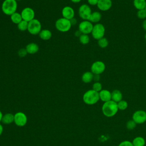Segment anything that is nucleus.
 <instances>
[{
  "mask_svg": "<svg viewBox=\"0 0 146 146\" xmlns=\"http://www.w3.org/2000/svg\"><path fill=\"white\" fill-rule=\"evenodd\" d=\"M112 5V2L111 0H99L96 6L100 10L106 11L111 8Z\"/></svg>",
  "mask_w": 146,
  "mask_h": 146,
  "instance_id": "nucleus-14",
  "label": "nucleus"
},
{
  "mask_svg": "<svg viewBox=\"0 0 146 146\" xmlns=\"http://www.w3.org/2000/svg\"><path fill=\"white\" fill-rule=\"evenodd\" d=\"M142 27L143 29L146 31V19H144L142 22Z\"/></svg>",
  "mask_w": 146,
  "mask_h": 146,
  "instance_id": "nucleus-37",
  "label": "nucleus"
},
{
  "mask_svg": "<svg viewBox=\"0 0 146 146\" xmlns=\"http://www.w3.org/2000/svg\"><path fill=\"white\" fill-rule=\"evenodd\" d=\"M71 2H72L73 3H79L82 0H70Z\"/></svg>",
  "mask_w": 146,
  "mask_h": 146,
  "instance_id": "nucleus-40",
  "label": "nucleus"
},
{
  "mask_svg": "<svg viewBox=\"0 0 146 146\" xmlns=\"http://www.w3.org/2000/svg\"><path fill=\"white\" fill-rule=\"evenodd\" d=\"M117 107L119 110L120 111H124L125 110L128 106V103L126 100H121L120 102H119L118 103H117Z\"/></svg>",
  "mask_w": 146,
  "mask_h": 146,
  "instance_id": "nucleus-28",
  "label": "nucleus"
},
{
  "mask_svg": "<svg viewBox=\"0 0 146 146\" xmlns=\"http://www.w3.org/2000/svg\"><path fill=\"white\" fill-rule=\"evenodd\" d=\"M137 17L140 19H146V10L145 9L139 10L137 11Z\"/></svg>",
  "mask_w": 146,
  "mask_h": 146,
  "instance_id": "nucleus-31",
  "label": "nucleus"
},
{
  "mask_svg": "<svg viewBox=\"0 0 146 146\" xmlns=\"http://www.w3.org/2000/svg\"><path fill=\"white\" fill-rule=\"evenodd\" d=\"M119 109L117 103L112 100L104 102L102 107V111L103 114L107 117L114 116L117 113Z\"/></svg>",
  "mask_w": 146,
  "mask_h": 146,
  "instance_id": "nucleus-1",
  "label": "nucleus"
},
{
  "mask_svg": "<svg viewBox=\"0 0 146 146\" xmlns=\"http://www.w3.org/2000/svg\"><path fill=\"white\" fill-rule=\"evenodd\" d=\"M98 44L102 48H106L108 45V40L106 38L103 37L98 40Z\"/></svg>",
  "mask_w": 146,
  "mask_h": 146,
  "instance_id": "nucleus-27",
  "label": "nucleus"
},
{
  "mask_svg": "<svg viewBox=\"0 0 146 146\" xmlns=\"http://www.w3.org/2000/svg\"><path fill=\"white\" fill-rule=\"evenodd\" d=\"M55 26L59 31L66 33L70 30L72 25L70 20L62 17L56 21Z\"/></svg>",
  "mask_w": 146,
  "mask_h": 146,
  "instance_id": "nucleus-4",
  "label": "nucleus"
},
{
  "mask_svg": "<svg viewBox=\"0 0 146 146\" xmlns=\"http://www.w3.org/2000/svg\"><path fill=\"white\" fill-rule=\"evenodd\" d=\"M111 100L116 103H118L123 100V94L119 90H114L111 92Z\"/></svg>",
  "mask_w": 146,
  "mask_h": 146,
  "instance_id": "nucleus-17",
  "label": "nucleus"
},
{
  "mask_svg": "<svg viewBox=\"0 0 146 146\" xmlns=\"http://www.w3.org/2000/svg\"><path fill=\"white\" fill-rule=\"evenodd\" d=\"M40 38L43 40H48L52 36V33L50 30L43 29L39 34Z\"/></svg>",
  "mask_w": 146,
  "mask_h": 146,
  "instance_id": "nucleus-20",
  "label": "nucleus"
},
{
  "mask_svg": "<svg viewBox=\"0 0 146 146\" xmlns=\"http://www.w3.org/2000/svg\"><path fill=\"white\" fill-rule=\"evenodd\" d=\"M70 22H71V25L72 26V25H75L76 23V22H77V21H76V19H75V18H72V19H70Z\"/></svg>",
  "mask_w": 146,
  "mask_h": 146,
  "instance_id": "nucleus-36",
  "label": "nucleus"
},
{
  "mask_svg": "<svg viewBox=\"0 0 146 146\" xmlns=\"http://www.w3.org/2000/svg\"><path fill=\"white\" fill-rule=\"evenodd\" d=\"M27 122V117L26 114L22 112H18L14 114V123L18 127L25 126Z\"/></svg>",
  "mask_w": 146,
  "mask_h": 146,
  "instance_id": "nucleus-11",
  "label": "nucleus"
},
{
  "mask_svg": "<svg viewBox=\"0 0 146 146\" xmlns=\"http://www.w3.org/2000/svg\"><path fill=\"white\" fill-rule=\"evenodd\" d=\"M21 14L22 19L28 22L35 18V11L32 8L30 7H25L22 10Z\"/></svg>",
  "mask_w": 146,
  "mask_h": 146,
  "instance_id": "nucleus-12",
  "label": "nucleus"
},
{
  "mask_svg": "<svg viewBox=\"0 0 146 146\" xmlns=\"http://www.w3.org/2000/svg\"><path fill=\"white\" fill-rule=\"evenodd\" d=\"M133 3L137 10L145 9L146 7V0H133Z\"/></svg>",
  "mask_w": 146,
  "mask_h": 146,
  "instance_id": "nucleus-22",
  "label": "nucleus"
},
{
  "mask_svg": "<svg viewBox=\"0 0 146 146\" xmlns=\"http://www.w3.org/2000/svg\"><path fill=\"white\" fill-rule=\"evenodd\" d=\"M99 0H87V2L90 5L95 6L97 5Z\"/></svg>",
  "mask_w": 146,
  "mask_h": 146,
  "instance_id": "nucleus-34",
  "label": "nucleus"
},
{
  "mask_svg": "<svg viewBox=\"0 0 146 146\" xmlns=\"http://www.w3.org/2000/svg\"><path fill=\"white\" fill-rule=\"evenodd\" d=\"M62 15L63 18L70 20L74 18L75 11L72 7L69 6H66L62 9Z\"/></svg>",
  "mask_w": 146,
  "mask_h": 146,
  "instance_id": "nucleus-13",
  "label": "nucleus"
},
{
  "mask_svg": "<svg viewBox=\"0 0 146 146\" xmlns=\"http://www.w3.org/2000/svg\"><path fill=\"white\" fill-rule=\"evenodd\" d=\"M14 115L11 113H7L3 115L1 122L4 124H10L14 122Z\"/></svg>",
  "mask_w": 146,
  "mask_h": 146,
  "instance_id": "nucleus-18",
  "label": "nucleus"
},
{
  "mask_svg": "<svg viewBox=\"0 0 146 146\" xmlns=\"http://www.w3.org/2000/svg\"><path fill=\"white\" fill-rule=\"evenodd\" d=\"M75 35H76V36H78V37H79V36L81 35L82 33H80V31L79 30H78V31H76L75 32Z\"/></svg>",
  "mask_w": 146,
  "mask_h": 146,
  "instance_id": "nucleus-38",
  "label": "nucleus"
},
{
  "mask_svg": "<svg viewBox=\"0 0 146 146\" xmlns=\"http://www.w3.org/2000/svg\"><path fill=\"white\" fill-rule=\"evenodd\" d=\"M100 75H94V79L95 82H99L100 79Z\"/></svg>",
  "mask_w": 146,
  "mask_h": 146,
  "instance_id": "nucleus-35",
  "label": "nucleus"
},
{
  "mask_svg": "<svg viewBox=\"0 0 146 146\" xmlns=\"http://www.w3.org/2000/svg\"><path fill=\"white\" fill-rule=\"evenodd\" d=\"M2 116H3L2 113V112L0 111V123L1 122V120H2Z\"/></svg>",
  "mask_w": 146,
  "mask_h": 146,
  "instance_id": "nucleus-41",
  "label": "nucleus"
},
{
  "mask_svg": "<svg viewBox=\"0 0 146 146\" xmlns=\"http://www.w3.org/2000/svg\"><path fill=\"white\" fill-rule=\"evenodd\" d=\"M132 119L137 124H141L146 121V111L143 110H139L133 112Z\"/></svg>",
  "mask_w": 146,
  "mask_h": 146,
  "instance_id": "nucleus-8",
  "label": "nucleus"
},
{
  "mask_svg": "<svg viewBox=\"0 0 146 146\" xmlns=\"http://www.w3.org/2000/svg\"><path fill=\"white\" fill-rule=\"evenodd\" d=\"M79 39L80 42L84 45L87 44L88 43H89L90 42V37L88 36V35L87 34H82L79 37Z\"/></svg>",
  "mask_w": 146,
  "mask_h": 146,
  "instance_id": "nucleus-26",
  "label": "nucleus"
},
{
  "mask_svg": "<svg viewBox=\"0 0 146 146\" xmlns=\"http://www.w3.org/2000/svg\"><path fill=\"white\" fill-rule=\"evenodd\" d=\"M28 24L29 22L27 21H25L24 20H22L20 23H19L17 25V27L19 30L21 31H25L27 30L28 29Z\"/></svg>",
  "mask_w": 146,
  "mask_h": 146,
  "instance_id": "nucleus-25",
  "label": "nucleus"
},
{
  "mask_svg": "<svg viewBox=\"0 0 146 146\" xmlns=\"http://www.w3.org/2000/svg\"><path fill=\"white\" fill-rule=\"evenodd\" d=\"M18 55L20 57H22V58L25 56L27 55V54L26 48H24L19 49V50L18 51Z\"/></svg>",
  "mask_w": 146,
  "mask_h": 146,
  "instance_id": "nucleus-33",
  "label": "nucleus"
},
{
  "mask_svg": "<svg viewBox=\"0 0 146 146\" xmlns=\"http://www.w3.org/2000/svg\"><path fill=\"white\" fill-rule=\"evenodd\" d=\"M94 79V74L91 71H87L83 74L82 80L84 83H89Z\"/></svg>",
  "mask_w": 146,
  "mask_h": 146,
  "instance_id": "nucleus-21",
  "label": "nucleus"
},
{
  "mask_svg": "<svg viewBox=\"0 0 146 146\" xmlns=\"http://www.w3.org/2000/svg\"><path fill=\"white\" fill-rule=\"evenodd\" d=\"M93 26L94 25H92V23L90 21L88 20L83 21L78 26V30H79L82 34L88 35L91 33Z\"/></svg>",
  "mask_w": 146,
  "mask_h": 146,
  "instance_id": "nucleus-10",
  "label": "nucleus"
},
{
  "mask_svg": "<svg viewBox=\"0 0 146 146\" xmlns=\"http://www.w3.org/2000/svg\"><path fill=\"white\" fill-rule=\"evenodd\" d=\"M10 19L11 22L14 23L18 25L19 23H20L23 19L21 16V13H19L18 12H15L13 13L12 15H10Z\"/></svg>",
  "mask_w": 146,
  "mask_h": 146,
  "instance_id": "nucleus-24",
  "label": "nucleus"
},
{
  "mask_svg": "<svg viewBox=\"0 0 146 146\" xmlns=\"http://www.w3.org/2000/svg\"><path fill=\"white\" fill-rule=\"evenodd\" d=\"M106 32L104 26L100 23H96L93 26L91 32L92 36L96 40H99L104 37Z\"/></svg>",
  "mask_w": 146,
  "mask_h": 146,
  "instance_id": "nucleus-6",
  "label": "nucleus"
},
{
  "mask_svg": "<svg viewBox=\"0 0 146 146\" xmlns=\"http://www.w3.org/2000/svg\"><path fill=\"white\" fill-rule=\"evenodd\" d=\"M132 143L133 146H145V140L144 138L141 136L135 137Z\"/></svg>",
  "mask_w": 146,
  "mask_h": 146,
  "instance_id": "nucleus-23",
  "label": "nucleus"
},
{
  "mask_svg": "<svg viewBox=\"0 0 146 146\" xmlns=\"http://www.w3.org/2000/svg\"><path fill=\"white\" fill-rule=\"evenodd\" d=\"M145 10H146V7H145Z\"/></svg>",
  "mask_w": 146,
  "mask_h": 146,
  "instance_id": "nucleus-44",
  "label": "nucleus"
},
{
  "mask_svg": "<svg viewBox=\"0 0 146 146\" xmlns=\"http://www.w3.org/2000/svg\"><path fill=\"white\" fill-rule=\"evenodd\" d=\"M99 100V92L92 89L87 91L83 95V100L84 103L87 105L95 104Z\"/></svg>",
  "mask_w": 146,
  "mask_h": 146,
  "instance_id": "nucleus-3",
  "label": "nucleus"
},
{
  "mask_svg": "<svg viewBox=\"0 0 146 146\" xmlns=\"http://www.w3.org/2000/svg\"><path fill=\"white\" fill-rule=\"evenodd\" d=\"M25 48L27 54H35L39 51V46L35 43L31 42L27 44Z\"/></svg>",
  "mask_w": 146,
  "mask_h": 146,
  "instance_id": "nucleus-16",
  "label": "nucleus"
},
{
  "mask_svg": "<svg viewBox=\"0 0 146 146\" xmlns=\"http://www.w3.org/2000/svg\"><path fill=\"white\" fill-rule=\"evenodd\" d=\"M118 146H133L132 141L129 140H124L120 142Z\"/></svg>",
  "mask_w": 146,
  "mask_h": 146,
  "instance_id": "nucleus-32",
  "label": "nucleus"
},
{
  "mask_svg": "<svg viewBox=\"0 0 146 146\" xmlns=\"http://www.w3.org/2000/svg\"><path fill=\"white\" fill-rule=\"evenodd\" d=\"M99 99L103 102H107L111 100V92L108 90L102 89L99 92Z\"/></svg>",
  "mask_w": 146,
  "mask_h": 146,
  "instance_id": "nucleus-15",
  "label": "nucleus"
},
{
  "mask_svg": "<svg viewBox=\"0 0 146 146\" xmlns=\"http://www.w3.org/2000/svg\"><path fill=\"white\" fill-rule=\"evenodd\" d=\"M92 89L98 92H99L102 90V85L101 83H100L99 82H95L92 84Z\"/></svg>",
  "mask_w": 146,
  "mask_h": 146,
  "instance_id": "nucleus-30",
  "label": "nucleus"
},
{
  "mask_svg": "<svg viewBox=\"0 0 146 146\" xmlns=\"http://www.w3.org/2000/svg\"><path fill=\"white\" fill-rule=\"evenodd\" d=\"M3 126H2V125L0 123V135H2V132H3Z\"/></svg>",
  "mask_w": 146,
  "mask_h": 146,
  "instance_id": "nucleus-39",
  "label": "nucleus"
},
{
  "mask_svg": "<svg viewBox=\"0 0 146 146\" xmlns=\"http://www.w3.org/2000/svg\"><path fill=\"white\" fill-rule=\"evenodd\" d=\"M92 13V10L89 5L87 4L82 5L78 10V14L79 17L83 20H88Z\"/></svg>",
  "mask_w": 146,
  "mask_h": 146,
  "instance_id": "nucleus-7",
  "label": "nucleus"
},
{
  "mask_svg": "<svg viewBox=\"0 0 146 146\" xmlns=\"http://www.w3.org/2000/svg\"><path fill=\"white\" fill-rule=\"evenodd\" d=\"M144 37H145V40H146V33H145V36H144Z\"/></svg>",
  "mask_w": 146,
  "mask_h": 146,
  "instance_id": "nucleus-42",
  "label": "nucleus"
},
{
  "mask_svg": "<svg viewBox=\"0 0 146 146\" xmlns=\"http://www.w3.org/2000/svg\"><path fill=\"white\" fill-rule=\"evenodd\" d=\"M106 70L105 63L101 60L94 62L91 66V71L94 75H100Z\"/></svg>",
  "mask_w": 146,
  "mask_h": 146,
  "instance_id": "nucleus-9",
  "label": "nucleus"
},
{
  "mask_svg": "<svg viewBox=\"0 0 146 146\" xmlns=\"http://www.w3.org/2000/svg\"><path fill=\"white\" fill-rule=\"evenodd\" d=\"M42 30V25L40 22L34 18L32 21H30L28 24V32L31 35H38Z\"/></svg>",
  "mask_w": 146,
  "mask_h": 146,
  "instance_id": "nucleus-5",
  "label": "nucleus"
},
{
  "mask_svg": "<svg viewBox=\"0 0 146 146\" xmlns=\"http://www.w3.org/2000/svg\"><path fill=\"white\" fill-rule=\"evenodd\" d=\"M102 19V14L99 11H94L92 12L90 18L88 19L91 23H98Z\"/></svg>",
  "mask_w": 146,
  "mask_h": 146,
  "instance_id": "nucleus-19",
  "label": "nucleus"
},
{
  "mask_svg": "<svg viewBox=\"0 0 146 146\" xmlns=\"http://www.w3.org/2000/svg\"><path fill=\"white\" fill-rule=\"evenodd\" d=\"M16 1H22V0H15Z\"/></svg>",
  "mask_w": 146,
  "mask_h": 146,
  "instance_id": "nucleus-43",
  "label": "nucleus"
},
{
  "mask_svg": "<svg viewBox=\"0 0 146 146\" xmlns=\"http://www.w3.org/2000/svg\"><path fill=\"white\" fill-rule=\"evenodd\" d=\"M17 1L15 0H4L1 6L2 12L5 14L10 16L17 12Z\"/></svg>",
  "mask_w": 146,
  "mask_h": 146,
  "instance_id": "nucleus-2",
  "label": "nucleus"
},
{
  "mask_svg": "<svg viewBox=\"0 0 146 146\" xmlns=\"http://www.w3.org/2000/svg\"><path fill=\"white\" fill-rule=\"evenodd\" d=\"M125 125H126V128L128 129H129V130H133V129H134L136 128V127L137 125V124L132 119H131V120H128L126 123Z\"/></svg>",
  "mask_w": 146,
  "mask_h": 146,
  "instance_id": "nucleus-29",
  "label": "nucleus"
}]
</instances>
